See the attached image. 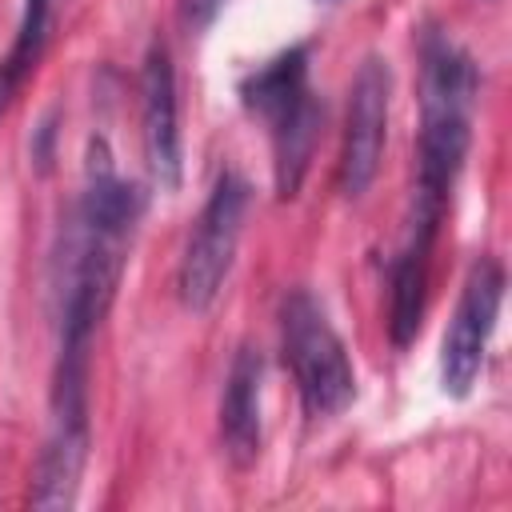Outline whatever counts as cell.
<instances>
[{"label": "cell", "instance_id": "cell-12", "mask_svg": "<svg viewBox=\"0 0 512 512\" xmlns=\"http://www.w3.org/2000/svg\"><path fill=\"white\" fill-rule=\"evenodd\" d=\"M224 0H180V20L188 32H204L216 16H220Z\"/></svg>", "mask_w": 512, "mask_h": 512}, {"label": "cell", "instance_id": "cell-8", "mask_svg": "<svg viewBox=\"0 0 512 512\" xmlns=\"http://www.w3.org/2000/svg\"><path fill=\"white\" fill-rule=\"evenodd\" d=\"M88 420H68V416H52L48 420V436L44 448L36 456L32 468V488L28 500L32 508H72L76 492H80V476H84V460H88Z\"/></svg>", "mask_w": 512, "mask_h": 512}, {"label": "cell", "instance_id": "cell-1", "mask_svg": "<svg viewBox=\"0 0 512 512\" xmlns=\"http://www.w3.org/2000/svg\"><path fill=\"white\" fill-rule=\"evenodd\" d=\"M480 92V72L472 56L440 32L420 44V140H416V188L408 240L432 248L456 172L464 168L472 144V104Z\"/></svg>", "mask_w": 512, "mask_h": 512}, {"label": "cell", "instance_id": "cell-10", "mask_svg": "<svg viewBox=\"0 0 512 512\" xmlns=\"http://www.w3.org/2000/svg\"><path fill=\"white\" fill-rule=\"evenodd\" d=\"M428 252L424 244L404 240L400 256L392 260L388 272V332L396 348H408L424 324V304H428Z\"/></svg>", "mask_w": 512, "mask_h": 512}, {"label": "cell", "instance_id": "cell-4", "mask_svg": "<svg viewBox=\"0 0 512 512\" xmlns=\"http://www.w3.org/2000/svg\"><path fill=\"white\" fill-rule=\"evenodd\" d=\"M248 200H252V188L240 172H220L188 240H184V252H180V268H176V288H180V300L184 308L192 312H208L232 272V260H236V244H240V232H244V216H248Z\"/></svg>", "mask_w": 512, "mask_h": 512}, {"label": "cell", "instance_id": "cell-11", "mask_svg": "<svg viewBox=\"0 0 512 512\" xmlns=\"http://www.w3.org/2000/svg\"><path fill=\"white\" fill-rule=\"evenodd\" d=\"M48 16H52V0H24L16 40H12L8 56L0 60V116L8 112V104L16 100V92L24 88V80L32 76L36 60H40V52H44Z\"/></svg>", "mask_w": 512, "mask_h": 512}, {"label": "cell", "instance_id": "cell-7", "mask_svg": "<svg viewBox=\"0 0 512 512\" xmlns=\"http://www.w3.org/2000/svg\"><path fill=\"white\" fill-rule=\"evenodd\" d=\"M140 124H144V156L160 192H176L184 176L180 160V108H176V72L168 44H152L140 72Z\"/></svg>", "mask_w": 512, "mask_h": 512}, {"label": "cell", "instance_id": "cell-9", "mask_svg": "<svg viewBox=\"0 0 512 512\" xmlns=\"http://www.w3.org/2000/svg\"><path fill=\"white\" fill-rule=\"evenodd\" d=\"M260 380L264 360L256 348H240L228 364L220 392V444L236 468H248L260 456Z\"/></svg>", "mask_w": 512, "mask_h": 512}, {"label": "cell", "instance_id": "cell-5", "mask_svg": "<svg viewBox=\"0 0 512 512\" xmlns=\"http://www.w3.org/2000/svg\"><path fill=\"white\" fill-rule=\"evenodd\" d=\"M500 300H504V268L500 260L480 256L464 276L456 312L440 344V384L456 400L468 396L480 376V364H484V352H488V340L500 316Z\"/></svg>", "mask_w": 512, "mask_h": 512}, {"label": "cell", "instance_id": "cell-6", "mask_svg": "<svg viewBox=\"0 0 512 512\" xmlns=\"http://www.w3.org/2000/svg\"><path fill=\"white\" fill-rule=\"evenodd\" d=\"M388 100H392V68L384 56H364L348 88V120L340 144L336 184L348 200L364 196L380 172L384 136H388Z\"/></svg>", "mask_w": 512, "mask_h": 512}, {"label": "cell", "instance_id": "cell-3", "mask_svg": "<svg viewBox=\"0 0 512 512\" xmlns=\"http://www.w3.org/2000/svg\"><path fill=\"white\" fill-rule=\"evenodd\" d=\"M280 344L292 368L300 404L312 420L340 416L356 396V372L340 332L308 288H292L280 300Z\"/></svg>", "mask_w": 512, "mask_h": 512}, {"label": "cell", "instance_id": "cell-2", "mask_svg": "<svg viewBox=\"0 0 512 512\" xmlns=\"http://www.w3.org/2000/svg\"><path fill=\"white\" fill-rule=\"evenodd\" d=\"M240 100L248 112L268 120L276 196L292 200L308 176L324 116L308 88V44H292L256 72H248L240 80Z\"/></svg>", "mask_w": 512, "mask_h": 512}]
</instances>
